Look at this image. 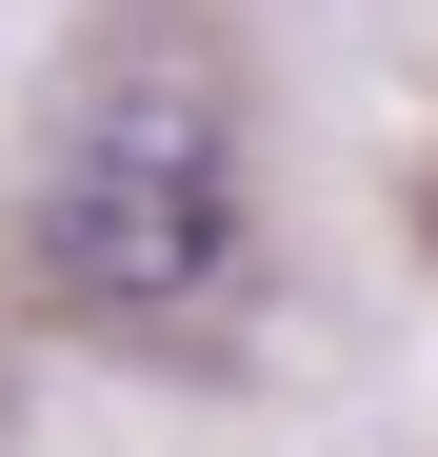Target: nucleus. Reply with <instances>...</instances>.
Wrapping results in <instances>:
<instances>
[{"label":"nucleus","instance_id":"1","mask_svg":"<svg viewBox=\"0 0 438 457\" xmlns=\"http://www.w3.org/2000/svg\"><path fill=\"white\" fill-rule=\"evenodd\" d=\"M240 259V120L219 80H100L40 160V278L80 319H160Z\"/></svg>","mask_w":438,"mask_h":457}]
</instances>
